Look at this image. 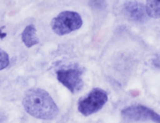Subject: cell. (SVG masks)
<instances>
[{
    "label": "cell",
    "instance_id": "cell-9",
    "mask_svg": "<svg viewBox=\"0 0 160 123\" xmlns=\"http://www.w3.org/2000/svg\"><path fill=\"white\" fill-rule=\"evenodd\" d=\"M9 65V56L2 49H0V71L6 69Z\"/></svg>",
    "mask_w": 160,
    "mask_h": 123
},
{
    "label": "cell",
    "instance_id": "cell-5",
    "mask_svg": "<svg viewBox=\"0 0 160 123\" xmlns=\"http://www.w3.org/2000/svg\"><path fill=\"white\" fill-rule=\"evenodd\" d=\"M121 115L123 119L128 121H152L160 123L159 114L142 105L129 106L122 110Z\"/></svg>",
    "mask_w": 160,
    "mask_h": 123
},
{
    "label": "cell",
    "instance_id": "cell-8",
    "mask_svg": "<svg viewBox=\"0 0 160 123\" xmlns=\"http://www.w3.org/2000/svg\"><path fill=\"white\" fill-rule=\"evenodd\" d=\"M146 15L153 19L160 18V0H149L145 5Z\"/></svg>",
    "mask_w": 160,
    "mask_h": 123
},
{
    "label": "cell",
    "instance_id": "cell-6",
    "mask_svg": "<svg viewBox=\"0 0 160 123\" xmlns=\"http://www.w3.org/2000/svg\"><path fill=\"white\" fill-rule=\"evenodd\" d=\"M124 12L129 20L143 22L146 20L145 6L137 1H128L124 5Z\"/></svg>",
    "mask_w": 160,
    "mask_h": 123
},
{
    "label": "cell",
    "instance_id": "cell-2",
    "mask_svg": "<svg viewBox=\"0 0 160 123\" xmlns=\"http://www.w3.org/2000/svg\"><path fill=\"white\" fill-rule=\"evenodd\" d=\"M82 25V19L76 11L66 10L60 12L51 21L52 30L58 35H65L79 30Z\"/></svg>",
    "mask_w": 160,
    "mask_h": 123
},
{
    "label": "cell",
    "instance_id": "cell-4",
    "mask_svg": "<svg viewBox=\"0 0 160 123\" xmlns=\"http://www.w3.org/2000/svg\"><path fill=\"white\" fill-rule=\"evenodd\" d=\"M82 74L83 69L78 64L68 65L56 71L57 80L73 94L79 92L83 86Z\"/></svg>",
    "mask_w": 160,
    "mask_h": 123
},
{
    "label": "cell",
    "instance_id": "cell-10",
    "mask_svg": "<svg viewBox=\"0 0 160 123\" xmlns=\"http://www.w3.org/2000/svg\"><path fill=\"white\" fill-rule=\"evenodd\" d=\"M7 116L3 113V112H1L0 111V123H5L7 121Z\"/></svg>",
    "mask_w": 160,
    "mask_h": 123
},
{
    "label": "cell",
    "instance_id": "cell-11",
    "mask_svg": "<svg viewBox=\"0 0 160 123\" xmlns=\"http://www.w3.org/2000/svg\"><path fill=\"white\" fill-rule=\"evenodd\" d=\"M4 29H5L4 26H2V27L0 28V38H4V37H6V35H7V33H6V32H3Z\"/></svg>",
    "mask_w": 160,
    "mask_h": 123
},
{
    "label": "cell",
    "instance_id": "cell-7",
    "mask_svg": "<svg viewBox=\"0 0 160 123\" xmlns=\"http://www.w3.org/2000/svg\"><path fill=\"white\" fill-rule=\"evenodd\" d=\"M22 41L26 48H32L38 44L39 40L37 35V29L34 24L27 25L22 33Z\"/></svg>",
    "mask_w": 160,
    "mask_h": 123
},
{
    "label": "cell",
    "instance_id": "cell-1",
    "mask_svg": "<svg viewBox=\"0 0 160 123\" xmlns=\"http://www.w3.org/2000/svg\"><path fill=\"white\" fill-rule=\"evenodd\" d=\"M22 106L30 116L44 121H51L57 117L59 109L50 93L43 89L28 90L22 98Z\"/></svg>",
    "mask_w": 160,
    "mask_h": 123
},
{
    "label": "cell",
    "instance_id": "cell-3",
    "mask_svg": "<svg viewBox=\"0 0 160 123\" xmlns=\"http://www.w3.org/2000/svg\"><path fill=\"white\" fill-rule=\"evenodd\" d=\"M107 102V92L100 88H95L87 95L82 97L79 100L78 110L82 115L88 117L98 112L106 105Z\"/></svg>",
    "mask_w": 160,
    "mask_h": 123
}]
</instances>
